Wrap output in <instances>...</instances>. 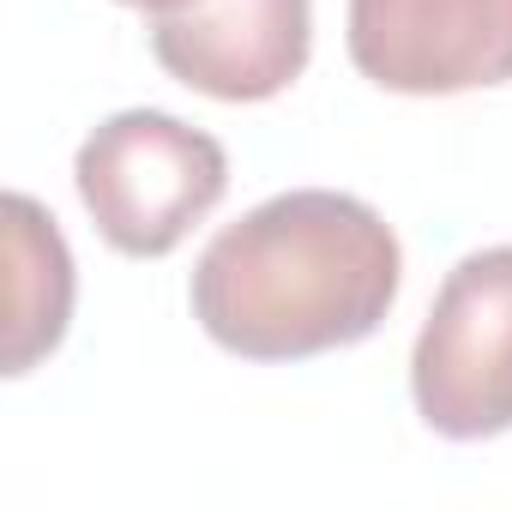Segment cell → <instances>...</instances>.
Listing matches in <instances>:
<instances>
[{
  "mask_svg": "<svg viewBox=\"0 0 512 512\" xmlns=\"http://www.w3.org/2000/svg\"><path fill=\"white\" fill-rule=\"evenodd\" d=\"M398 284L404 247L368 199L290 187L205 241L187 302L199 332L241 362H308L374 338Z\"/></svg>",
  "mask_w": 512,
  "mask_h": 512,
  "instance_id": "obj_1",
  "label": "cell"
},
{
  "mask_svg": "<svg viewBox=\"0 0 512 512\" xmlns=\"http://www.w3.org/2000/svg\"><path fill=\"white\" fill-rule=\"evenodd\" d=\"M73 187L115 253L163 260L229 193V157L205 127H187L181 115L121 109L85 133Z\"/></svg>",
  "mask_w": 512,
  "mask_h": 512,
  "instance_id": "obj_2",
  "label": "cell"
},
{
  "mask_svg": "<svg viewBox=\"0 0 512 512\" xmlns=\"http://www.w3.org/2000/svg\"><path fill=\"white\" fill-rule=\"evenodd\" d=\"M410 398L440 440L512 434V247H476L446 272L410 350Z\"/></svg>",
  "mask_w": 512,
  "mask_h": 512,
  "instance_id": "obj_3",
  "label": "cell"
},
{
  "mask_svg": "<svg viewBox=\"0 0 512 512\" xmlns=\"http://www.w3.org/2000/svg\"><path fill=\"white\" fill-rule=\"evenodd\" d=\"M344 49L398 97L512 85V0H350Z\"/></svg>",
  "mask_w": 512,
  "mask_h": 512,
  "instance_id": "obj_4",
  "label": "cell"
},
{
  "mask_svg": "<svg viewBox=\"0 0 512 512\" xmlns=\"http://www.w3.org/2000/svg\"><path fill=\"white\" fill-rule=\"evenodd\" d=\"M157 67L217 103L284 97L314 55V0H169L145 13Z\"/></svg>",
  "mask_w": 512,
  "mask_h": 512,
  "instance_id": "obj_5",
  "label": "cell"
},
{
  "mask_svg": "<svg viewBox=\"0 0 512 512\" xmlns=\"http://www.w3.org/2000/svg\"><path fill=\"white\" fill-rule=\"evenodd\" d=\"M73 296L79 278L61 223L31 193H7V356L0 362L13 380L61 350L73 326Z\"/></svg>",
  "mask_w": 512,
  "mask_h": 512,
  "instance_id": "obj_6",
  "label": "cell"
},
{
  "mask_svg": "<svg viewBox=\"0 0 512 512\" xmlns=\"http://www.w3.org/2000/svg\"><path fill=\"white\" fill-rule=\"evenodd\" d=\"M115 7H139V13H157V7H169V0H115Z\"/></svg>",
  "mask_w": 512,
  "mask_h": 512,
  "instance_id": "obj_7",
  "label": "cell"
}]
</instances>
